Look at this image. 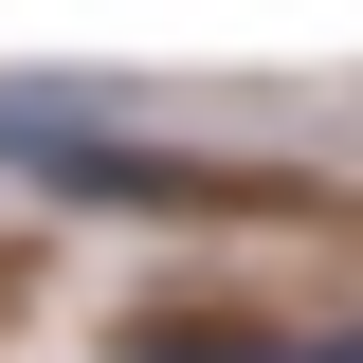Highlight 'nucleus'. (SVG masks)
I'll return each mask as SVG.
<instances>
[{"label":"nucleus","mask_w":363,"mask_h":363,"mask_svg":"<svg viewBox=\"0 0 363 363\" xmlns=\"http://www.w3.org/2000/svg\"><path fill=\"white\" fill-rule=\"evenodd\" d=\"M0 182H37L73 218H309L327 200L291 164H182V145H128L91 109H37V91H0Z\"/></svg>","instance_id":"obj_1"},{"label":"nucleus","mask_w":363,"mask_h":363,"mask_svg":"<svg viewBox=\"0 0 363 363\" xmlns=\"http://www.w3.org/2000/svg\"><path fill=\"white\" fill-rule=\"evenodd\" d=\"M128 363H345V327H255V309H145Z\"/></svg>","instance_id":"obj_2"}]
</instances>
